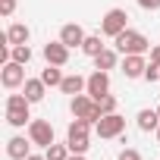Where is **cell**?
Wrapping results in <instances>:
<instances>
[{"instance_id":"8","label":"cell","mask_w":160,"mask_h":160,"mask_svg":"<svg viewBox=\"0 0 160 160\" xmlns=\"http://www.w3.org/2000/svg\"><path fill=\"white\" fill-rule=\"evenodd\" d=\"M85 38H88V35H85V28L78 25V22H66V25L60 28V41H63L66 47H82Z\"/></svg>"},{"instance_id":"1","label":"cell","mask_w":160,"mask_h":160,"mask_svg":"<svg viewBox=\"0 0 160 160\" xmlns=\"http://www.w3.org/2000/svg\"><path fill=\"white\" fill-rule=\"evenodd\" d=\"M113 44H116V50H119L122 57H129V53H148V50H151V41H148L141 32H135V28L119 32V35L113 38Z\"/></svg>"},{"instance_id":"18","label":"cell","mask_w":160,"mask_h":160,"mask_svg":"<svg viewBox=\"0 0 160 160\" xmlns=\"http://www.w3.org/2000/svg\"><path fill=\"white\" fill-rule=\"evenodd\" d=\"M41 78H44V85H50V88H60L63 85V72L53 63H47V69H41Z\"/></svg>"},{"instance_id":"20","label":"cell","mask_w":160,"mask_h":160,"mask_svg":"<svg viewBox=\"0 0 160 160\" xmlns=\"http://www.w3.org/2000/svg\"><path fill=\"white\" fill-rule=\"evenodd\" d=\"M69 154H72L69 144H57V141H53L50 148H44V157H47V160H69Z\"/></svg>"},{"instance_id":"3","label":"cell","mask_w":160,"mask_h":160,"mask_svg":"<svg viewBox=\"0 0 160 160\" xmlns=\"http://www.w3.org/2000/svg\"><path fill=\"white\" fill-rule=\"evenodd\" d=\"M126 28H129V13H126V10L113 7V10H107V13H104V19H101V35L116 38V35H119V32H126Z\"/></svg>"},{"instance_id":"25","label":"cell","mask_w":160,"mask_h":160,"mask_svg":"<svg viewBox=\"0 0 160 160\" xmlns=\"http://www.w3.org/2000/svg\"><path fill=\"white\" fill-rule=\"evenodd\" d=\"M16 13V0H0V16H13Z\"/></svg>"},{"instance_id":"16","label":"cell","mask_w":160,"mask_h":160,"mask_svg":"<svg viewBox=\"0 0 160 160\" xmlns=\"http://www.w3.org/2000/svg\"><path fill=\"white\" fill-rule=\"evenodd\" d=\"M116 63H119V50H110V47H104L98 57H94V69H116Z\"/></svg>"},{"instance_id":"17","label":"cell","mask_w":160,"mask_h":160,"mask_svg":"<svg viewBox=\"0 0 160 160\" xmlns=\"http://www.w3.org/2000/svg\"><path fill=\"white\" fill-rule=\"evenodd\" d=\"M138 129L141 132H157L160 129V113L157 110H141L138 113Z\"/></svg>"},{"instance_id":"23","label":"cell","mask_w":160,"mask_h":160,"mask_svg":"<svg viewBox=\"0 0 160 160\" xmlns=\"http://www.w3.org/2000/svg\"><path fill=\"white\" fill-rule=\"evenodd\" d=\"M144 78H148V82H160V66H157V63H148Z\"/></svg>"},{"instance_id":"28","label":"cell","mask_w":160,"mask_h":160,"mask_svg":"<svg viewBox=\"0 0 160 160\" xmlns=\"http://www.w3.org/2000/svg\"><path fill=\"white\" fill-rule=\"evenodd\" d=\"M151 63H157V66H160V44H154V47H151Z\"/></svg>"},{"instance_id":"14","label":"cell","mask_w":160,"mask_h":160,"mask_svg":"<svg viewBox=\"0 0 160 160\" xmlns=\"http://www.w3.org/2000/svg\"><path fill=\"white\" fill-rule=\"evenodd\" d=\"M28 107H32V104H25V107H7V122H10L13 129H22L25 122H32Z\"/></svg>"},{"instance_id":"32","label":"cell","mask_w":160,"mask_h":160,"mask_svg":"<svg viewBox=\"0 0 160 160\" xmlns=\"http://www.w3.org/2000/svg\"><path fill=\"white\" fill-rule=\"evenodd\" d=\"M157 113H160V107H157Z\"/></svg>"},{"instance_id":"30","label":"cell","mask_w":160,"mask_h":160,"mask_svg":"<svg viewBox=\"0 0 160 160\" xmlns=\"http://www.w3.org/2000/svg\"><path fill=\"white\" fill-rule=\"evenodd\" d=\"M69 160H85V154H69Z\"/></svg>"},{"instance_id":"15","label":"cell","mask_w":160,"mask_h":160,"mask_svg":"<svg viewBox=\"0 0 160 160\" xmlns=\"http://www.w3.org/2000/svg\"><path fill=\"white\" fill-rule=\"evenodd\" d=\"M28 38H32V32H28V25H22V22H13L10 28H7V41L16 47V44H28Z\"/></svg>"},{"instance_id":"19","label":"cell","mask_w":160,"mask_h":160,"mask_svg":"<svg viewBox=\"0 0 160 160\" xmlns=\"http://www.w3.org/2000/svg\"><path fill=\"white\" fill-rule=\"evenodd\" d=\"M101 50H104V41H101V35H88V38H85V44H82V53H88V57L94 60Z\"/></svg>"},{"instance_id":"6","label":"cell","mask_w":160,"mask_h":160,"mask_svg":"<svg viewBox=\"0 0 160 160\" xmlns=\"http://www.w3.org/2000/svg\"><path fill=\"white\" fill-rule=\"evenodd\" d=\"M28 138H32V144H38V148H50V144H53V126H50L47 119H32V122H28Z\"/></svg>"},{"instance_id":"29","label":"cell","mask_w":160,"mask_h":160,"mask_svg":"<svg viewBox=\"0 0 160 160\" xmlns=\"http://www.w3.org/2000/svg\"><path fill=\"white\" fill-rule=\"evenodd\" d=\"M25 160H47V157H44V154H28Z\"/></svg>"},{"instance_id":"10","label":"cell","mask_w":160,"mask_h":160,"mask_svg":"<svg viewBox=\"0 0 160 160\" xmlns=\"http://www.w3.org/2000/svg\"><path fill=\"white\" fill-rule=\"evenodd\" d=\"M144 69H148L144 53H129V57L122 60V75H126V78H144Z\"/></svg>"},{"instance_id":"2","label":"cell","mask_w":160,"mask_h":160,"mask_svg":"<svg viewBox=\"0 0 160 160\" xmlns=\"http://www.w3.org/2000/svg\"><path fill=\"white\" fill-rule=\"evenodd\" d=\"M91 126H94V122L78 119V116H75V122H69L66 144H69V151H72V154H85V151H88V129H91Z\"/></svg>"},{"instance_id":"26","label":"cell","mask_w":160,"mask_h":160,"mask_svg":"<svg viewBox=\"0 0 160 160\" xmlns=\"http://www.w3.org/2000/svg\"><path fill=\"white\" fill-rule=\"evenodd\" d=\"M116 160H141V154H138V151H135V148H122V151H119V157H116Z\"/></svg>"},{"instance_id":"11","label":"cell","mask_w":160,"mask_h":160,"mask_svg":"<svg viewBox=\"0 0 160 160\" xmlns=\"http://www.w3.org/2000/svg\"><path fill=\"white\" fill-rule=\"evenodd\" d=\"M28 154H32V138L25 141V135H13L7 141V157L10 160H25Z\"/></svg>"},{"instance_id":"5","label":"cell","mask_w":160,"mask_h":160,"mask_svg":"<svg viewBox=\"0 0 160 160\" xmlns=\"http://www.w3.org/2000/svg\"><path fill=\"white\" fill-rule=\"evenodd\" d=\"M0 82H3V88L16 91L19 85H25V66H22V63H16V60L3 63V69H0Z\"/></svg>"},{"instance_id":"12","label":"cell","mask_w":160,"mask_h":160,"mask_svg":"<svg viewBox=\"0 0 160 160\" xmlns=\"http://www.w3.org/2000/svg\"><path fill=\"white\" fill-rule=\"evenodd\" d=\"M22 94H25L32 104L44 101V94H47V85H44V78H25V85H22Z\"/></svg>"},{"instance_id":"24","label":"cell","mask_w":160,"mask_h":160,"mask_svg":"<svg viewBox=\"0 0 160 160\" xmlns=\"http://www.w3.org/2000/svg\"><path fill=\"white\" fill-rule=\"evenodd\" d=\"M25 104H32L25 94H10V98H7V107H25Z\"/></svg>"},{"instance_id":"4","label":"cell","mask_w":160,"mask_h":160,"mask_svg":"<svg viewBox=\"0 0 160 160\" xmlns=\"http://www.w3.org/2000/svg\"><path fill=\"white\" fill-rule=\"evenodd\" d=\"M94 129H98L101 138H119V135L126 132V119H122L119 113H104V116L94 122Z\"/></svg>"},{"instance_id":"9","label":"cell","mask_w":160,"mask_h":160,"mask_svg":"<svg viewBox=\"0 0 160 160\" xmlns=\"http://www.w3.org/2000/svg\"><path fill=\"white\" fill-rule=\"evenodd\" d=\"M44 60L53 63V66H66L69 63V47L63 41H47L44 44Z\"/></svg>"},{"instance_id":"13","label":"cell","mask_w":160,"mask_h":160,"mask_svg":"<svg viewBox=\"0 0 160 160\" xmlns=\"http://www.w3.org/2000/svg\"><path fill=\"white\" fill-rule=\"evenodd\" d=\"M85 88H88V78H82V75H63V85H60L63 94L75 98V94H82Z\"/></svg>"},{"instance_id":"21","label":"cell","mask_w":160,"mask_h":160,"mask_svg":"<svg viewBox=\"0 0 160 160\" xmlns=\"http://www.w3.org/2000/svg\"><path fill=\"white\" fill-rule=\"evenodd\" d=\"M13 60L22 63V66H28V63H32V47H28V44H16V47H13Z\"/></svg>"},{"instance_id":"27","label":"cell","mask_w":160,"mask_h":160,"mask_svg":"<svg viewBox=\"0 0 160 160\" xmlns=\"http://www.w3.org/2000/svg\"><path fill=\"white\" fill-rule=\"evenodd\" d=\"M138 7H141V10H151V13H154V10H160V0H138Z\"/></svg>"},{"instance_id":"7","label":"cell","mask_w":160,"mask_h":160,"mask_svg":"<svg viewBox=\"0 0 160 160\" xmlns=\"http://www.w3.org/2000/svg\"><path fill=\"white\" fill-rule=\"evenodd\" d=\"M94 101H101V98H107L110 94V75L104 72V69H94L91 75H88V88H85Z\"/></svg>"},{"instance_id":"31","label":"cell","mask_w":160,"mask_h":160,"mask_svg":"<svg viewBox=\"0 0 160 160\" xmlns=\"http://www.w3.org/2000/svg\"><path fill=\"white\" fill-rule=\"evenodd\" d=\"M157 141H160V129H157Z\"/></svg>"},{"instance_id":"22","label":"cell","mask_w":160,"mask_h":160,"mask_svg":"<svg viewBox=\"0 0 160 160\" xmlns=\"http://www.w3.org/2000/svg\"><path fill=\"white\" fill-rule=\"evenodd\" d=\"M98 104H101V110H104V113H116V98H113V94H107V98H101Z\"/></svg>"}]
</instances>
